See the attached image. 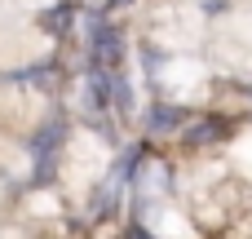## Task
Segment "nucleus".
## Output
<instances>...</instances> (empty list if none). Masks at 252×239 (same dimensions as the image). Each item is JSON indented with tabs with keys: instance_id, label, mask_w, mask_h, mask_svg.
<instances>
[{
	"instance_id": "7ed1b4c3",
	"label": "nucleus",
	"mask_w": 252,
	"mask_h": 239,
	"mask_svg": "<svg viewBox=\"0 0 252 239\" xmlns=\"http://www.w3.org/2000/svg\"><path fill=\"white\" fill-rule=\"evenodd\" d=\"M173 124H182V111H168V106H159V111L151 115V129H173Z\"/></svg>"
},
{
	"instance_id": "20e7f679",
	"label": "nucleus",
	"mask_w": 252,
	"mask_h": 239,
	"mask_svg": "<svg viewBox=\"0 0 252 239\" xmlns=\"http://www.w3.org/2000/svg\"><path fill=\"white\" fill-rule=\"evenodd\" d=\"M71 18V4H62V9H53V13H44V27L49 31H62V22Z\"/></svg>"
},
{
	"instance_id": "f257e3e1",
	"label": "nucleus",
	"mask_w": 252,
	"mask_h": 239,
	"mask_svg": "<svg viewBox=\"0 0 252 239\" xmlns=\"http://www.w3.org/2000/svg\"><path fill=\"white\" fill-rule=\"evenodd\" d=\"M89 27H93V67H97V71H115V67H120V53H124L120 31L106 27L102 18H93Z\"/></svg>"
},
{
	"instance_id": "f03ea898",
	"label": "nucleus",
	"mask_w": 252,
	"mask_h": 239,
	"mask_svg": "<svg viewBox=\"0 0 252 239\" xmlns=\"http://www.w3.org/2000/svg\"><path fill=\"white\" fill-rule=\"evenodd\" d=\"M106 93L115 98V106H120L124 115L133 111V89H128V80H124V71H120V67H115V71H106Z\"/></svg>"
},
{
	"instance_id": "39448f33",
	"label": "nucleus",
	"mask_w": 252,
	"mask_h": 239,
	"mask_svg": "<svg viewBox=\"0 0 252 239\" xmlns=\"http://www.w3.org/2000/svg\"><path fill=\"white\" fill-rule=\"evenodd\" d=\"M111 4H133V0H111Z\"/></svg>"
}]
</instances>
